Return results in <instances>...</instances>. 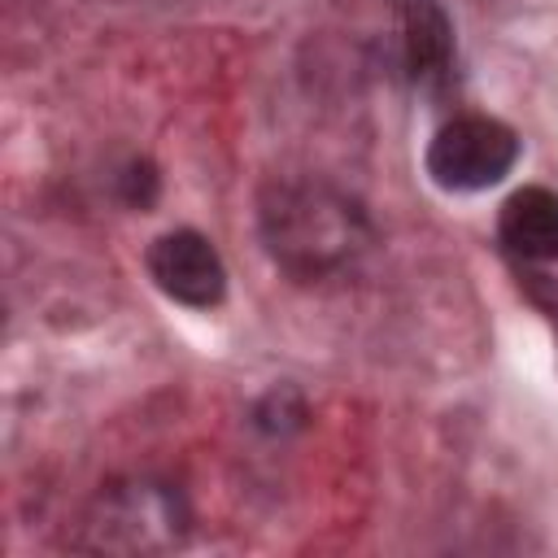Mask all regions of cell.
Returning a JSON list of instances; mask_svg holds the SVG:
<instances>
[{"label": "cell", "instance_id": "cell-1", "mask_svg": "<svg viewBox=\"0 0 558 558\" xmlns=\"http://www.w3.org/2000/svg\"><path fill=\"white\" fill-rule=\"evenodd\" d=\"M262 227L270 253L296 275H323L331 266H344L366 235L362 214L344 196L310 183L275 187L262 205Z\"/></svg>", "mask_w": 558, "mask_h": 558}, {"label": "cell", "instance_id": "cell-2", "mask_svg": "<svg viewBox=\"0 0 558 558\" xmlns=\"http://www.w3.org/2000/svg\"><path fill=\"white\" fill-rule=\"evenodd\" d=\"M87 527V549H113V554H148V549H170L183 541L187 514L179 493L153 480H131V484H109L96 506L83 519Z\"/></svg>", "mask_w": 558, "mask_h": 558}, {"label": "cell", "instance_id": "cell-3", "mask_svg": "<svg viewBox=\"0 0 558 558\" xmlns=\"http://www.w3.org/2000/svg\"><path fill=\"white\" fill-rule=\"evenodd\" d=\"M519 140L506 122L484 113H462L445 122L427 148V174L449 192H480L510 174Z\"/></svg>", "mask_w": 558, "mask_h": 558}, {"label": "cell", "instance_id": "cell-4", "mask_svg": "<svg viewBox=\"0 0 558 558\" xmlns=\"http://www.w3.org/2000/svg\"><path fill=\"white\" fill-rule=\"evenodd\" d=\"M148 275L157 279V288L183 305L209 310L222 301L227 292V270L218 248L201 235V231H166L153 240L148 248Z\"/></svg>", "mask_w": 558, "mask_h": 558}, {"label": "cell", "instance_id": "cell-5", "mask_svg": "<svg viewBox=\"0 0 558 558\" xmlns=\"http://www.w3.org/2000/svg\"><path fill=\"white\" fill-rule=\"evenodd\" d=\"M401 65L414 83H440L453 57V26L436 0H397Z\"/></svg>", "mask_w": 558, "mask_h": 558}, {"label": "cell", "instance_id": "cell-6", "mask_svg": "<svg viewBox=\"0 0 558 558\" xmlns=\"http://www.w3.org/2000/svg\"><path fill=\"white\" fill-rule=\"evenodd\" d=\"M501 244L523 262H558V196L549 187H519L497 218Z\"/></svg>", "mask_w": 558, "mask_h": 558}]
</instances>
